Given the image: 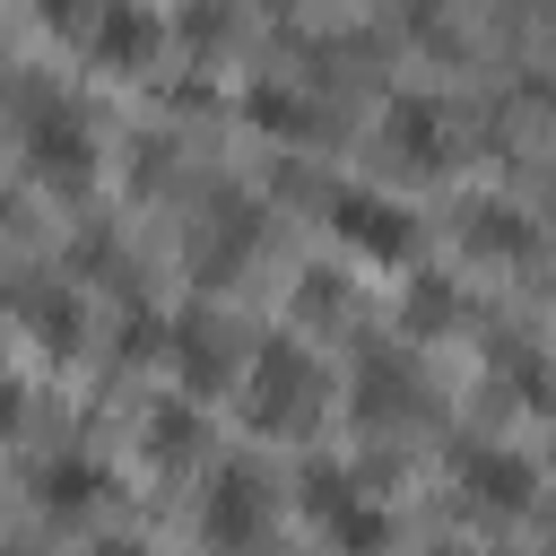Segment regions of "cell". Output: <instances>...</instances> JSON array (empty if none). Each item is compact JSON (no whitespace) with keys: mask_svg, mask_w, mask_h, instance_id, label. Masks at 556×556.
I'll list each match as a JSON object with an SVG mask.
<instances>
[{"mask_svg":"<svg viewBox=\"0 0 556 556\" xmlns=\"http://www.w3.org/2000/svg\"><path fill=\"white\" fill-rule=\"evenodd\" d=\"M26 156H35V174H52V182H78L87 165H96V139H87V113L61 96V87H43V96H26Z\"/></svg>","mask_w":556,"mask_h":556,"instance_id":"cell-1","label":"cell"},{"mask_svg":"<svg viewBox=\"0 0 556 556\" xmlns=\"http://www.w3.org/2000/svg\"><path fill=\"white\" fill-rule=\"evenodd\" d=\"M313 408H321V374L295 348H269L252 365V426H304Z\"/></svg>","mask_w":556,"mask_h":556,"instance_id":"cell-2","label":"cell"},{"mask_svg":"<svg viewBox=\"0 0 556 556\" xmlns=\"http://www.w3.org/2000/svg\"><path fill=\"white\" fill-rule=\"evenodd\" d=\"M330 226H339L365 261H400V252H408V235H417V226H408V208H400V200H382V191H365V182L330 200Z\"/></svg>","mask_w":556,"mask_h":556,"instance_id":"cell-3","label":"cell"},{"mask_svg":"<svg viewBox=\"0 0 556 556\" xmlns=\"http://www.w3.org/2000/svg\"><path fill=\"white\" fill-rule=\"evenodd\" d=\"M382 130H391V148H400V156H417V165H443V156H452V122H443V104H434V96H391Z\"/></svg>","mask_w":556,"mask_h":556,"instance_id":"cell-4","label":"cell"},{"mask_svg":"<svg viewBox=\"0 0 556 556\" xmlns=\"http://www.w3.org/2000/svg\"><path fill=\"white\" fill-rule=\"evenodd\" d=\"M174 348H182V382H191V391L226 374V321H217V313H191V321L174 330Z\"/></svg>","mask_w":556,"mask_h":556,"instance_id":"cell-5","label":"cell"},{"mask_svg":"<svg viewBox=\"0 0 556 556\" xmlns=\"http://www.w3.org/2000/svg\"><path fill=\"white\" fill-rule=\"evenodd\" d=\"M200 521H208V530H217V539H243V530H252V521H261V478H252V469H226V478H217V495H208V513H200Z\"/></svg>","mask_w":556,"mask_h":556,"instance_id":"cell-6","label":"cell"},{"mask_svg":"<svg viewBox=\"0 0 556 556\" xmlns=\"http://www.w3.org/2000/svg\"><path fill=\"white\" fill-rule=\"evenodd\" d=\"M96 52H104V61H139V52H156V17L130 9V0L104 9V17H96Z\"/></svg>","mask_w":556,"mask_h":556,"instance_id":"cell-7","label":"cell"},{"mask_svg":"<svg viewBox=\"0 0 556 556\" xmlns=\"http://www.w3.org/2000/svg\"><path fill=\"white\" fill-rule=\"evenodd\" d=\"M460 469H469V495H486V504H504V513L530 495V469H521L513 452H469Z\"/></svg>","mask_w":556,"mask_h":556,"instance_id":"cell-8","label":"cell"},{"mask_svg":"<svg viewBox=\"0 0 556 556\" xmlns=\"http://www.w3.org/2000/svg\"><path fill=\"white\" fill-rule=\"evenodd\" d=\"M43 504L52 513H87L96 504V460H52L43 469Z\"/></svg>","mask_w":556,"mask_h":556,"instance_id":"cell-9","label":"cell"},{"mask_svg":"<svg viewBox=\"0 0 556 556\" xmlns=\"http://www.w3.org/2000/svg\"><path fill=\"white\" fill-rule=\"evenodd\" d=\"M252 113L278 122V130H304V96L295 87H252Z\"/></svg>","mask_w":556,"mask_h":556,"instance_id":"cell-10","label":"cell"},{"mask_svg":"<svg viewBox=\"0 0 556 556\" xmlns=\"http://www.w3.org/2000/svg\"><path fill=\"white\" fill-rule=\"evenodd\" d=\"M113 556H130V547H113Z\"/></svg>","mask_w":556,"mask_h":556,"instance_id":"cell-11","label":"cell"}]
</instances>
